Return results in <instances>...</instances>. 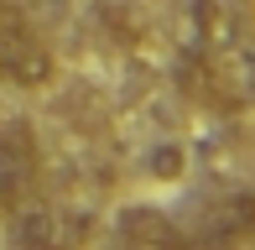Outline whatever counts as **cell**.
<instances>
[{"instance_id": "obj_1", "label": "cell", "mask_w": 255, "mask_h": 250, "mask_svg": "<svg viewBox=\"0 0 255 250\" xmlns=\"http://www.w3.org/2000/svg\"><path fill=\"white\" fill-rule=\"evenodd\" d=\"M177 84L214 110H250L255 105V52L245 42H229V47L193 42L177 58Z\"/></svg>"}, {"instance_id": "obj_2", "label": "cell", "mask_w": 255, "mask_h": 250, "mask_svg": "<svg viewBox=\"0 0 255 250\" xmlns=\"http://www.w3.org/2000/svg\"><path fill=\"white\" fill-rule=\"evenodd\" d=\"M52 73H57L52 47L42 42V31L5 0V5H0V78L16 84V89H42V84H52Z\"/></svg>"}, {"instance_id": "obj_3", "label": "cell", "mask_w": 255, "mask_h": 250, "mask_svg": "<svg viewBox=\"0 0 255 250\" xmlns=\"http://www.w3.org/2000/svg\"><path fill=\"white\" fill-rule=\"evenodd\" d=\"M37 177V135L26 125H0V209L21 198Z\"/></svg>"}, {"instance_id": "obj_4", "label": "cell", "mask_w": 255, "mask_h": 250, "mask_svg": "<svg viewBox=\"0 0 255 250\" xmlns=\"http://www.w3.org/2000/svg\"><path fill=\"white\" fill-rule=\"evenodd\" d=\"M193 42H203V47L245 42V10L235 0H193Z\"/></svg>"}, {"instance_id": "obj_5", "label": "cell", "mask_w": 255, "mask_h": 250, "mask_svg": "<svg viewBox=\"0 0 255 250\" xmlns=\"http://www.w3.org/2000/svg\"><path fill=\"white\" fill-rule=\"evenodd\" d=\"M120 240L125 245H177L182 230L167 219L161 209H151V203H130V209H120Z\"/></svg>"}, {"instance_id": "obj_6", "label": "cell", "mask_w": 255, "mask_h": 250, "mask_svg": "<svg viewBox=\"0 0 255 250\" xmlns=\"http://www.w3.org/2000/svg\"><path fill=\"white\" fill-rule=\"evenodd\" d=\"M57 235H63V224H57L52 209H16L10 214V240L16 245H52Z\"/></svg>"}, {"instance_id": "obj_7", "label": "cell", "mask_w": 255, "mask_h": 250, "mask_svg": "<svg viewBox=\"0 0 255 250\" xmlns=\"http://www.w3.org/2000/svg\"><path fill=\"white\" fill-rule=\"evenodd\" d=\"M182 167H188L182 146H156V151H151V172H156V177H177Z\"/></svg>"}, {"instance_id": "obj_8", "label": "cell", "mask_w": 255, "mask_h": 250, "mask_svg": "<svg viewBox=\"0 0 255 250\" xmlns=\"http://www.w3.org/2000/svg\"><path fill=\"white\" fill-rule=\"evenodd\" d=\"M0 5H5V0H0Z\"/></svg>"}]
</instances>
